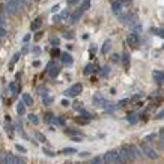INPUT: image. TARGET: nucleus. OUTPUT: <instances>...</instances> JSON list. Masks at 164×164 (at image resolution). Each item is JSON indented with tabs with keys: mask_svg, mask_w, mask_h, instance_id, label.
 <instances>
[{
	"mask_svg": "<svg viewBox=\"0 0 164 164\" xmlns=\"http://www.w3.org/2000/svg\"><path fill=\"white\" fill-rule=\"evenodd\" d=\"M23 6H26L23 0H8L6 6H5V12L8 15H15Z\"/></svg>",
	"mask_w": 164,
	"mask_h": 164,
	"instance_id": "nucleus-1",
	"label": "nucleus"
},
{
	"mask_svg": "<svg viewBox=\"0 0 164 164\" xmlns=\"http://www.w3.org/2000/svg\"><path fill=\"white\" fill-rule=\"evenodd\" d=\"M104 158V163H107V164H112V163H124L122 161V158L119 155V151H108V152H105V154L102 155Z\"/></svg>",
	"mask_w": 164,
	"mask_h": 164,
	"instance_id": "nucleus-2",
	"label": "nucleus"
},
{
	"mask_svg": "<svg viewBox=\"0 0 164 164\" xmlns=\"http://www.w3.org/2000/svg\"><path fill=\"white\" fill-rule=\"evenodd\" d=\"M0 161H2L3 164H24L26 163L24 158H18L14 154H5L2 158H0Z\"/></svg>",
	"mask_w": 164,
	"mask_h": 164,
	"instance_id": "nucleus-3",
	"label": "nucleus"
},
{
	"mask_svg": "<svg viewBox=\"0 0 164 164\" xmlns=\"http://www.w3.org/2000/svg\"><path fill=\"white\" fill-rule=\"evenodd\" d=\"M142 151H143V152H142V155L151 158V160H155V158H158V154L155 152V149L149 145V142H146V143L142 145Z\"/></svg>",
	"mask_w": 164,
	"mask_h": 164,
	"instance_id": "nucleus-4",
	"label": "nucleus"
},
{
	"mask_svg": "<svg viewBox=\"0 0 164 164\" xmlns=\"http://www.w3.org/2000/svg\"><path fill=\"white\" fill-rule=\"evenodd\" d=\"M128 149H130V155H131V160H137V158L142 157V149L136 145H128Z\"/></svg>",
	"mask_w": 164,
	"mask_h": 164,
	"instance_id": "nucleus-5",
	"label": "nucleus"
},
{
	"mask_svg": "<svg viewBox=\"0 0 164 164\" xmlns=\"http://www.w3.org/2000/svg\"><path fill=\"white\" fill-rule=\"evenodd\" d=\"M81 90H83V84H81V83H75L74 86H71V87L68 89L66 95H68V96H77Z\"/></svg>",
	"mask_w": 164,
	"mask_h": 164,
	"instance_id": "nucleus-6",
	"label": "nucleus"
},
{
	"mask_svg": "<svg viewBox=\"0 0 164 164\" xmlns=\"http://www.w3.org/2000/svg\"><path fill=\"white\" fill-rule=\"evenodd\" d=\"M47 69H48L50 77H53V78H54L56 75L59 74V71H60V66L57 65V63H53V62H50V63H48V66H47Z\"/></svg>",
	"mask_w": 164,
	"mask_h": 164,
	"instance_id": "nucleus-7",
	"label": "nucleus"
},
{
	"mask_svg": "<svg viewBox=\"0 0 164 164\" xmlns=\"http://www.w3.org/2000/svg\"><path fill=\"white\" fill-rule=\"evenodd\" d=\"M119 155L122 158V161H133L131 160V155H130V149H128V145L124 146V148L119 151Z\"/></svg>",
	"mask_w": 164,
	"mask_h": 164,
	"instance_id": "nucleus-8",
	"label": "nucleus"
},
{
	"mask_svg": "<svg viewBox=\"0 0 164 164\" xmlns=\"http://www.w3.org/2000/svg\"><path fill=\"white\" fill-rule=\"evenodd\" d=\"M122 21H124L127 26H134L137 23L136 14H127V15H124V20H122Z\"/></svg>",
	"mask_w": 164,
	"mask_h": 164,
	"instance_id": "nucleus-9",
	"label": "nucleus"
},
{
	"mask_svg": "<svg viewBox=\"0 0 164 164\" xmlns=\"http://www.w3.org/2000/svg\"><path fill=\"white\" fill-rule=\"evenodd\" d=\"M127 42L130 44V45H136V44L139 42V36H137L136 33H130V35L127 36Z\"/></svg>",
	"mask_w": 164,
	"mask_h": 164,
	"instance_id": "nucleus-10",
	"label": "nucleus"
},
{
	"mask_svg": "<svg viewBox=\"0 0 164 164\" xmlns=\"http://www.w3.org/2000/svg\"><path fill=\"white\" fill-rule=\"evenodd\" d=\"M41 26H42V18H36L30 24V30H39Z\"/></svg>",
	"mask_w": 164,
	"mask_h": 164,
	"instance_id": "nucleus-11",
	"label": "nucleus"
},
{
	"mask_svg": "<svg viewBox=\"0 0 164 164\" xmlns=\"http://www.w3.org/2000/svg\"><path fill=\"white\" fill-rule=\"evenodd\" d=\"M154 78H155V81L158 84H161L163 83V80H164V74H163V71H154Z\"/></svg>",
	"mask_w": 164,
	"mask_h": 164,
	"instance_id": "nucleus-12",
	"label": "nucleus"
},
{
	"mask_svg": "<svg viewBox=\"0 0 164 164\" xmlns=\"http://www.w3.org/2000/svg\"><path fill=\"white\" fill-rule=\"evenodd\" d=\"M17 113H18L20 116H23V114H26V104L24 102H18L17 104Z\"/></svg>",
	"mask_w": 164,
	"mask_h": 164,
	"instance_id": "nucleus-13",
	"label": "nucleus"
},
{
	"mask_svg": "<svg viewBox=\"0 0 164 164\" xmlns=\"http://www.w3.org/2000/svg\"><path fill=\"white\" fill-rule=\"evenodd\" d=\"M112 9H113V12L116 15H120V11H122V3L120 2H114L112 5Z\"/></svg>",
	"mask_w": 164,
	"mask_h": 164,
	"instance_id": "nucleus-14",
	"label": "nucleus"
},
{
	"mask_svg": "<svg viewBox=\"0 0 164 164\" xmlns=\"http://www.w3.org/2000/svg\"><path fill=\"white\" fill-rule=\"evenodd\" d=\"M62 62L65 63V65H72L74 63V60H72V57L68 54V53H65V54L62 56Z\"/></svg>",
	"mask_w": 164,
	"mask_h": 164,
	"instance_id": "nucleus-15",
	"label": "nucleus"
},
{
	"mask_svg": "<svg viewBox=\"0 0 164 164\" xmlns=\"http://www.w3.org/2000/svg\"><path fill=\"white\" fill-rule=\"evenodd\" d=\"M23 102H24L26 105H32L33 104V98L30 96V93H24V95H23Z\"/></svg>",
	"mask_w": 164,
	"mask_h": 164,
	"instance_id": "nucleus-16",
	"label": "nucleus"
},
{
	"mask_svg": "<svg viewBox=\"0 0 164 164\" xmlns=\"http://www.w3.org/2000/svg\"><path fill=\"white\" fill-rule=\"evenodd\" d=\"M110 48H112V41H105L104 45H102V48H101V51L105 54V53H108V51H110Z\"/></svg>",
	"mask_w": 164,
	"mask_h": 164,
	"instance_id": "nucleus-17",
	"label": "nucleus"
},
{
	"mask_svg": "<svg viewBox=\"0 0 164 164\" xmlns=\"http://www.w3.org/2000/svg\"><path fill=\"white\" fill-rule=\"evenodd\" d=\"M89 8H90V0H83V3H81L80 11H81V12H84V11H87Z\"/></svg>",
	"mask_w": 164,
	"mask_h": 164,
	"instance_id": "nucleus-18",
	"label": "nucleus"
},
{
	"mask_svg": "<svg viewBox=\"0 0 164 164\" xmlns=\"http://www.w3.org/2000/svg\"><path fill=\"white\" fill-rule=\"evenodd\" d=\"M93 71H96V66L92 65V63H89V65L84 68V74H92Z\"/></svg>",
	"mask_w": 164,
	"mask_h": 164,
	"instance_id": "nucleus-19",
	"label": "nucleus"
},
{
	"mask_svg": "<svg viewBox=\"0 0 164 164\" xmlns=\"http://www.w3.org/2000/svg\"><path fill=\"white\" fill-rule=\"evenodd\" d=\"M90 163H92V164H101V163H104V158H102V155L93 157L92 160H90Z\"/></svg>",
	"mask_w": 164,
	"mask_h": 164,
	"instance_id": "nucleus-20",
	"label": "nucleus"
},
{
	"mask_svg": "<svg viewBox=\"0 0 164 164\" xmlns=\"http://www.w3.org/2000/svg\"><path fill=\"white\" fill-rule=\"evenodd\" d=\"M51 124H54V125H60V127H63V125H65V120H63L62 118H53V120H51Z\"/></svg>",
	"mask_w": 164,
	"mask_h": 164,
	"instance_id": "nucleus-21",
	"label": "nucleus"
},
{
	"mask_svg": "<svg viewBox=\"0 0 164 164\" xmlns=\"http://www.w3.org/2000/svg\"><path fill=\"white\" fill-rule=\"evenodd\" d=\"M65 134H68V136H71V137H75V136H83L81 133L75 131V130H65Z\"/></svg>",
	"mask_w": 164,
	"mask_h": 164,
	"instance_id": "nucleus-22",
	"label": "nucleus"
},
{
	"mask_svg": "<svg viewBox=\"0 0 164 164\" xmlns=\"http://www.w3.org/2000/svg\"><path fill=\"white\" fill-rule=\"evenodd\" d=\"M108 74H110V66H102V69H101V75L105 78V77H108Z\"/></svg>",
	"mask_w": 164,
	"mask_h": 164,
	"instance_id": "nucleus-23",
	"label": "nucleus"
},
{
	"mask_svg": "<svg viewBox=\"0 0 164 164\" xmlns=\"http://www.w3.org/2000/svg\"><path fill=\"white\" fill-rule=\"evenodd\" d=\"M29 120H30L32 124H35V125L39 124V118H38L36 114H29Z\"/></svg>",
	"mask_w": 164,
	"mask_h": 164,
	"instance_id": "nucleus-24",
	"label": "nucleus"
},
{
	"mask_svg": "<svg viewBox=\"0 0 164 164\" xmlns=\"http://www.w3.org/2000/svg\"><path fill=\"white\" fill-rule=\"evenodd\" d=\"M20 57H21V53L18 51V53H15V54L12 56V59H11V65H14L15 62H18L20 60Z\"/></svg>",
	"mask_w": 164,
	"mask_h": 164,
	"instance_id": "nucleus-25",
	"label": "nucleus"
},
{
	"mask_svg": "<svg viewBox=\"0 0 164 164\" xmlns=\"http://www.w3.org/2000/svg\"><path fill=\"white\" fill-rule=\"evenodd\" d=\"M81 14H83V12H81V11H77V12H75V14H72V23H77L78 20H80V17H81Z\"/></svg>",
	"mask_w": 164,
	"mask_h": 164,
	"instance_id": "nucleus-26",
	"label": "nucleus"
},
{
	"mask_svg": "<svg viewBox=\"0 0 164 164\" xmlns=\"http://www.w3.org/2000/svg\"><path fill=\"white\" fill-rule=\"evenodd\" d=\"M62 152H63V154H65V155H72V154H75V152H77V151H75L74 148H65V149H63Z\"/></svg>",
	"mask_w": 164,
	"mask_h": 164,
	"instance_id": "nucleus-27",
	"label": "nucleus"
},
{
	"mask_svg": "<svg viewBox=\"0 0 164 164\" xmlns=\"http://www.w3.org/2000/svg\"><path fill=\"white\" fill-rule=\"evenodd\" d=\"M101 101H102V96H101V93H96V95L93 96V102H95L96 105H99V104H101Z\"/></svg>",
	"mask_w": 164,
	"mask_h": 164,
	"instance_id": "nucleus-28",
	"label": "nucleus"
},
{
	"mask_svg": "<svg viewBox=\"0 0 164 164\" xmlns=\"http://www.w3.org/2000/svg\"><path fill=\"white\" fill-rule=\"evenodd\" d=\"M42 101H44V104H45V105H50V104H51V101H53V98H51V96H48V95H45V96H42Z\"/></svg>",
	"mask_w": 164,
	"mask_h": 164,
	"instance_id": "nucleus-29",
	"label": "nucleus"
},
{
	"mask_svg": "<svg viewBox=\"0 0 164 164\" xmlns=\"http://www.w3.org/2000/svg\"><path fill=\"white\" fill-rule=\"evenodd\" d=\"M124 63H125V66H128V63H130V53L128 51L124 53Z\"/></svg>",
	"mask_w": 164,
	"mask_h": 164,
	"instance_id": "nucleus-30",
	"label": "nucleus"
},
{
	"mask_svg": "<svg viewBox=\"0 0 164 164\" xmlns=\"http://www.w3.org/2000/svg\"><path fill=\"white\" fill-rule=\"evenodd\" d=\"M35 136H36V139L39 140V142H42V143H44L45 140H47V139H45V136H44V134H41V133H36Z\"/></svg>",
	"mask_w": 164,
	"mask_h": 164,
	"instance_id": "nucleus-31",
	"label": "nucleus"
},
{
	"mask_svg": "<svg viewBox=\"0 0 164 164\" xmlns=\"http://www.w3.org/2000/svg\"><path fill=\"white\" fill-rule=\"evenodd\" d=\"M42 152L48 157H54V152H50V149H47V148H42Z\"/></svg>",
	"mask_w": 164,
	"mask_h": 164,
	"instance_id": "nucleus-32",
	"label": "nucleus"
},
{
	"mask_svg": "<svg viewBox=\"0 0 164 164\" xmlns=\"http://www.w3.org/2000/svg\"><path fill=\"white\" fill-rule=\"evenodd\" d=\"M152 140H155V134H149L145 137V142H152Z\"/></svg>",
	"mask_w": 164,
	"mask_h": 164,
	"instance_id": "nucleus-33",
	"label": "nucleus"
},
{
	"mask_svg": "<svg viewBox=\"0 0 164 164\" xmlns=\"http://www.w3.org/2000/svg\"><path fill=\"white\" fill-rule=\"evenodd\" d=\"M5 21H6V18H5V12H0V26H5Z\"/></svg>",
	"mask_w": 164,
	"mask_h": 164,
	"instance_id": "nucleus-34",
	"label": "nucleus"
},
{
	"mask_svg": "<svg viewBox=\"0 0 164 164\" xmlns=\"http://www.w3.org/2000/svg\"><path fill=\"white\" fill-rule=\"evenodd\" d=\"M15 149L18 151V152H21V154H26V148H23L21 145H17V146H15Z\"/></svg>",
	"mask_w": 164,
	"mask_h": 164,
	"instance_id": "nucleus-35",
	"label": "nucleus"
},
{
	"mask_svg": "<svg viewBox=\"0 0 164 164\" xmlns=\"http://www.w3.org/2000/svg\"><path fill=\"white\" fill-rule=\"evenodd\" d=\"M51 45H53V47H57V45H59V38H53V39H51Z\"/></svg>",
	"mask_w": 164,
	"mask_h": 164,
	"instance_id": "nucleus-36",
	"label": "nucleus"
},
{
	"mask_svg": "<svg viewBox=\"0 0 164 164\" xmlns=\"http://www.w3.org/2000/svg\"><path fill=\"white\" fill-rule=\"evenodd\" d=\"M119 59H120L119 54H116V53H114V54H112V62H119Z\"/></svg>",
	"mask_w": 164,
	"mask_h": 164,
	"instance_id": "nucleus-37",
	"label": "nucleus"
},
{
	"mask_svg": "<svg viewBox=\"0 0 164 164\" xmlns=\"http://www.w3.org/2000/svg\"><path fill=\"white\" fill-rule=\"evenodd\" d=\"M39 93H41V96H45V95H48V92H47V89H45V87H44V89H42V87H41V89H39Z\"/></svg>",
	"mask_w": 164,
	"mask_h": 164,
	"instance_id": "nucleus-38",
	"label": "nucleus"
},
{
	"mask_svg": "<svg viewBox=\"0 0 164 164\" xmlns=\"http://www.w3.org/2000/svg\"><path fill=\"white\" fill-rule=\"evenodd\" d=\"M62 105H63V107H69V101H68L66 98H63V99H62Z\"/></svg>",
	"mask_w": 164,
	"mask_h": 164,
	"instance_id": "nucleus-39",
	"label": "nucleus"
},
{
	"mask_svg": "<svg viewBox=\"0 0 164 164\" xmlns=\"http://www.w3.org/2000/svg\"><path fill=\"white\" fill-rule=\"evenodd\" d=\"M45 120H47V122H50V124H51V120H53V116H51V113H47V116H45Z\"/></svg>",
	"mask_w": 164,
	"mask_h": 164,
	"instance_id": "nucleus-40",
	"label": "nucleus"
},
{
	"mask_svg": "<svg viewBox=\"0 0 164 164\" xmlns=\"http://www.w3.org/2000/svg\"><path fill=\"white\" fill-rule=\"evenodd\" d=\"M51 54H53V56H59V50H57V47L51 51Z\"/></svg>",
	"mask_w": 164,
	"mask_h": 164,
	"instance_id": "nucleus-41",
	"label": "nucleus"
},
{
	"mask_svg": "<svg viewBox=\"0 0 164 164\" xmlns=\"http://www.w3.org/2000/svg\"><path fill=\"white\" fill-rule=\"evenodd\" d=\"M9 89H11V93H15V84L12 83V84L9 86Z\"/></svg>",
	"mask_w": 164,
	"mask_h": 164,
	"instance_id": "nucleus-42",
	"label": "nucleus"
},
{
	"mask_svg": "<svg viewBox=\"0 0 164 164\" xmlns=\"http://www.w3.org/2000/svg\"><path fill=\"white\" fill-rule=\"evenodd\" d=\"M30 38H32V36H30V33H29V35H26V36H24V38H23V41H24V42H27V41H29V39H30Z\"/></svg>",
	"mask_w": 164,
	"mask_h": 164,
	"instance_id": "nucleus-43",
	"label": "nucleus"
},
{
	"mask_svg": "<svg viewBox=\"0 0 164 164\" xmlns=\"http://www.w3.org/2000/svg\"><path fill=\"white\" fill-rule=\"evenodd\" d=\"M65 38H68V39H72V38H74V35H72V33H65Z\"/></svg>",
	"mask_w": 164,
	"mask_h": 164,
	"instance_id": "nucleus-44",
	"label": "nucleus"
},
{
	"mask_svg": "<svg viewBox=\"0 0 164 164\" xmlns=\"http://www.w3.org/2000/svg\"><path fill=\"white\" fill-rule=\"evenodd\" d=\"M77 2H78V0H66L68 5H74V3H77Z\"/></svg>",
	"mask_w": 164,
	"mask_h": 164,
	"instance_id": "nucleus-45",
	"label": "nucleus"
},
{
	"mask_svg": "<svg viewBox=\"0 0 164 164\" xmlns=\"http://www.w3.org/2000/svg\"><path fill=\"white\" fill-rule=\"evenodd\" d=\"M33 53H36V54H38V53H41V50H39V47H35V48H33Z\"/></svg>",
	"mask_w": 164,
	"mask_h": 164,
	"instance_id": "nucleus-46",
	"label": "nucleus"
},
{
	"mask_svg": "<svg viewBox=\"0 0 164 164\" xmlns=\"http://www.w3.org/2000/svg\"><path fill=\"white\" fill-rule=\"evenodd\" d=\"M51 11H53V12H56V11H59V5H56V6H53V9H51Z\"/></svg>",
	"mask_w": 164,
	"mask_h": 164,
	"instance_id": "nucleus-47",
	"label": "nucleus"
},
{
	"mask_svg": "<svg viewBox=\"0 0 164 164\" xmlns=\"http://www.w3.org/2000/svg\"><path fill=\"white\" fill-rule=\"evenodd\" d=\"M39 65H41L39 60H35V62H33V66H39Z\"/></svg>",
	"mask_w": 164,
	"mask_h": 164,
	"instance_id": "nucleus-48",
	"label": "nucleus"
},
{
	"mask_svg": "<svg viewBox=\"0 0 164 164\" xmlns=\"http://www.w3.org/2000/svg\"><path fill=\"white\" fill-rule=\"evenodd\" d=\"M80 157H89V154H87V152H81Z\"/></svg>",
	"mask_w": 164,
	"mask_h": 164,
	"instance_id": "nucleus-49",
	"label": "nucleus"
},
{
	"mask_svg": "<svg viewBox=\"0 0 164 164\" xmlns=\"http://www.w3.org/2000/svg\"><path fill=\"white\" fill-rule=\"evenodd\" d=\"M128 102V99H122V101H120V105H125Z\"/></svg>",
	"mask_w": 164,
	"mask_h": 164,
	"instance_id": "nucleus-50",
	"label": "nucleus"
},
{
	"mask_svg": "<svg viewBox=\"0 0 164 164\" xmlns=\"http://www.w3.org/2000/svg\"><path fill=\"white\" fill-rule=\"evenodd\" d=\"M130 122H136V116H130Z\"/></svg>",
	"mask_w": 164,
	"mask_h": 164,
	"instance_id": "nucleus-51",
	"label": "nucleus"
},
{
	"mask_svg": "<svg viewBox=\"0 0 164 164\" xmlns=\"http://www.w3.org/2000/svg\"><path fill=\"white\" fill-rule=\"evenodd\" d=\"M53 20H54V21H59L60 17H59V15H54V18H53Z\"/></svg>",
	"mask_w": 164,
	"mask_h": 164,
	"instance_id": "nucleus-52",
	"label": "nucleus"
}]
</instances>
